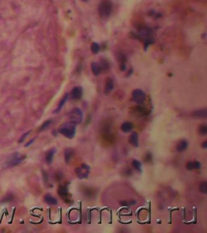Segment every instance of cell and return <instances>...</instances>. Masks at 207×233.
Instances as JSON below:
<instances>
[{"mask_svg": "<svg viewBox=\"0 0 207 233\" xmlns=\"http://www.w3.org/2000/svg\"><path fill=\"white\" fill-rule=\"evenodd\" d=\"M100 137L105 145L112 146L116 141V135L112 129V124L110 122H105L101 127Z\"/></svg>", "mask_w": 207, "mask_h": 233, "instance_id": "1", "label": "cell"}, {"mask_svg": "<svg viewBox=\"0 0 207 233\" xmlns=\"http://www.w3.org/2000/svg\"><path fill=\"white\" fill-rule=\"evenodd\" d=\"M58 132L65 137L72 139L76 134V125L71 121L65 123L58 128Z\"/></svg>", "mask_w": 207, "mask_h": 233, "instance_id": "2", "label": "cell"}, {"mask_svg": "<svg viewBox=\"0 0 207 233\" xmlns=\"http://www.w3.org/2000/svg\"><path fill=\"white\" fill-rule=\"evenodd\" d=\"M113 5L110 0H102L100 3L98 12L100 17L103 19H106L110 17L112 12Z\"/></svg>", "mask_w": 207, "mask_h": 233, "instance_id": "3", "label": "cell"}, {"mask_svg": "<svg viewBox=\"0 0 207 233\" xmlns=\"http://www.w3.org/2000/svg\"><path fill=\"white\" fill-rule=\"evenodd\" d=\"M26 159V156L20 153H15L11 155L5 162L3 167L5 168H11L20 164Z\"/></svg>", "mask_w": 207, "mask_h": 233, "instance_id": "4", "label": "cell"}, {"mask_svg": "<svg viewBox=\"0 0 207 233\" xmlns=\"http://www.w3.org/2000/svg\"><path fill=\"white\" fill-rule=\"evenodd\" d=\"M83 118V113L82 110L77 107L72 109L69 113L70 121L75 125L80 124L82 122Z\"/></svg>", "mask_w": 207, "mask_h": 233, "instance_id": "5", "label": "cell"}, {"mask_svg": "<svg viewBox=\"0 0 207 233\" xmlns=\"http://www.w3.org/2000/svg\"><path fill=\"white\" fill-rule=\"evenodd\" d=\"M75 174L79 179H86L88 177L91 171L90 166L87 164H82L75 169Z\"/></svg>", "mask_w": 207, "mask_h": 233, "instance_id": "6", "label": "cell"}, {"mask_svg": "<svg viewBox=\"0 0 207 233\" xmlns=\"http://www.w3.org/2000/svg\"><path fill=\"white\" fill-rule=\"evenodd\" d=\"M132 100L138 104H143L146 98L145 92L140 89H134L132 92Z\"/></svg>", "mask_w": 207, "mask_h": 233, "instance_id": "7", "label": "cell"}, {"mask_svg": "<svg viewBox=\"0 0 207 233\" xmlns=\"http://www.w3.org/2000/svg\"><path fill=\"white\" fill-rule=\"evenodd\" d=\"M83 95V89L82 87L80 86L74 87L71 91L70 97L73 100H80Z\"/></svg>", "mask_w": 207, "mask_h": 233, "instance_id": "8", "label": "cell"}, {"mask_svg": "<svg viewBox=\"0 0 207 233\" xmlns=\"http://www.w3.org/2000/svg\"><path fill=\"white\" fill-rule=\"evenodd\" d=\"M58 194L63 198V200H65V201L69 202V201L71 200V198L69 197V194L66 186H60L58 188Z\"/></svg>", "mask_w": 207, "mask_h": 233, "instance_id": "9", "label": "cell"}, {"mask_svg": "<svg viewBox=\"0 0 207 233\" xmlns=\"http://www.w3.org/2000/svg\"><path fill=\"white\" fill-rule=\"evenodd\" d=\"M192 116L198 119H206L207 117V110L206 108L196 110L192 113Z\"/></svg>", "mask_w": 207, "mask_h": 233, "instance_id": "10", "label": "cell"}, {"mask_svg": "<svg viewBox=\"0 0 207 233\" xmlns=\"http://www.w3.org/2000/svg\"><path fill=\"white\" fill-rule=\"evenodd\" d=\"M114 87V84L113 80L111 78L109 77L106 80V83L105 85V89H104V93L106 95L110 94L113 90Z\"/></svg>", "mask_w": 207, "mask_h": 233, "instance_id": "11", "label": "cell"}, {"mask_svg": "<svg viewBox=\"0 0 207 233\" xmlns=\"http://www.w3.org/2000/svg\"><path fill=\"white\" fill-rule=\"evenodd\" d=\"M129 143L133 146L134 147H138L139 142V135L137 132H132L128 138Z\"/></svg>", "mask_w": 207, "mask_h": 233, "instance_id": "12", "label": "cell"}, {"mask_svg": "<svg viewBox=\"0 0 207 233\" xmlns=\"http://www.w3.org/2000/svg\"><path fill=\"white\" fill-rule=\"evenodd\" d=\"M188 146V143L186 140H181L179 141V143H177L176 146V150L179 152L182 153L185 151Z\"/></svg>", "mask_w": 207, "mask_h": 233, "instance_id": "13", "label": "cell"}, {"mask_svg": "<svg viewBox=\"0 0 207 233\" xmlns=\"http://www.w3.org/2000/svg\"><path fill=\"white\" fill-rule=\"evenodd\" d=\"M65 160L66 163H69L75 155L74 150L72 148H67L65 151Z\"/></svg>", "mask_w": 207, "mask_h": 233, "instance_id": "14", "label": "cell"}, {"mask_svg": "<svg viewBox=\"0 0 207 233\" xmlns=\"http://www.w3.org/2000/svg\"><path fill=\"white\" fill-rule=\"evenodd\" d=\"M134 128L133 124L129 122H126L122 124L121 130L125 133H128L131 132Z\"/></svg>", "mask_w": 207, "mask_h": 233, "instance_id": "15", "label": "cell"}, {"mask_svg": "<svg viewBox=\"0 0 207 233\" xmlns=\"http://www.w3.org/2000/svg\"><path fill=\"white\" fill-rule=\"evenodd\" d=\"M56 153V149L55 148H52L46 154V162L47 164L50 165L52 163L54 155Z\"/></svg>", "mask_w": 207, "mask_h": 233, "instance_id": "16", "label": "cell"}, {"mask_svg": "<svg viewBox=\"0 0 207 233\" xmlns=\"http://www.w3.org/2000/svg\"><path fill=\"white\" fill-rule=\"evenodd\" d=\"M201 167V164L199 162H189L187 164V169L189 171L193 169H199Z\"/></svg>", "mask_w": 207, "mask_h": 233, "instance_id": "17", "label": "cell"}, {"mask_svg": "<svg viewBox=\"0 0 207 233\" xmlns=\"http://www.w3.org/2000/svg\"><path fill=\"white\" fill-rule=\"evenodd\" d=\"M44 201L47 204H49V205H56L58 203L57 200L49 194H47L45 195Z\"/></svg>", "mask_w": 207, "mask_h": 233, "instance_id": "18", "label": "cell"}, {"mask_svg": "<svg viewBox=\"0 0 207 233\" xmlns=\"http://www.w3.org/2000/svg\"><path fill=\"white\" fill-rule=\"evenodd\" d=\"M98 64H99L100 68L101 69V72L106 71L109 68V64L106 60L102 59L99 61V63H98Z\"/></svg>", "mask_w": 207, "mask_h": 233, "instance_id": "19", "label": "cell"}, {"mask_svg": "<svg viewBox=\"0 0 207 233\" xmlns=\"http://www.w3.org/2000/svg\"><path fill=\"white\" fill-rule=\"evenodd\" d=\"M91 70L93 73V74L96 76H98L100 74L101 69L100 68V66L97 63L93 62L91 64Z\"/></svg>", "mask_w": 207, "mask_h": 233, "instance_id": "20", "label": "cell"}, {"mask_svg": "<svg viewBox=\"0 0 207 233\" xmlns=\"http://www.w3.org/2000/svg\"><path fill=\"white\" fill-rule=\"evenodd\" d=\"M69 97V95L68 94H66V95L63 97V98L61 100L60 103H59L58 106V107L56 108V110H55V112H60V111L61 110V109H62V107H63V106H64L65 104L66 103V101L68 100Z\"/></svg>", "mask_w": 207, "mask_h": 233, "instance_id": "21", "label": "cell"}, {"mask_svg": "<svg viewBox=\"0 0 207 233\" xmlns=\"http://www.w3.org/2000/svg\"><path fill=\"white\" fill-rule=\"evenodd\" d=\"M131 165L137 171L139 172H140L142 169V163L138 161L137 160H133L131 162Z\"/></svg>", "mask_w": 207, "mask_h": 233, "instance_id": "22", "label": "cell"}, {"mask_svg": "<svg viewBox=\"0 0 207 233\" xmlns=\"http://www.w3.org/2000/svg\"><path fill=\"white\" fill-rule=\"evenodd\" d=\"M198 132L202 136H205L207 134V126L206 124H201L198 128Z\"/></svg>", "mask_w": 207, "mask_h": 233, "instance_id": "23", "label": "cell"}, {"mask_svg": "<svg viewBox=\"0 0 207 233\" xmlns=\"http://www.w3.org/2000/svg\"><path fill=\"white\" fill-rule=\"evenodd\" d=\"M96 192L94 190V189H92L91 188H86L84 190V194L85 195H86L87 197H90V198H92L93 197L95 196Z\"/></svg>", "mask_w": 207, "mask_h": 233, "instance_id": "24", "label": "cell"}, {"mask_svg": "<svg viewBox=\"0 0 207 233\" xmlns=\"http://www.w3.org/2000/svg\"><path fill=\"white\" fill-rule=\"evenodd\" d=\"M91 49L92 52L94 54H97L100 51V45L99 44V43H97L96 42H94V43H93L92 44Z\"/></svg>", "mask_w": 207, "mask_h": 233, "instance_id": "25", "label": "cell"}, {"mask_svg": "<svg viewBox=\"0 0 207 233\" xmlns=\"http://www.w3.org/2000/svg\"><path fill=\"white\" fill-rule=\"evenodd\" d=\"M199 191L200 192L203 194H206L207 192V183L206 182L204 181L202 182L199 186Z\"/></svg>", "mask_w": 207, "mask_h": 233, "instance_id": "26", "label": "cell"}, {"mask_svg": "<svg viewBox=\"0 0 207 233\" xmlns=\"http://www.w3.org/2000/svg\"><path fill=\"white\" fill-rule=\"evenodd\" d=\"M143 160L146 163L150 162L153 160V156H152V155L150 153H147L143 156Z\"/></svg>", "mask_w": 207, "mask_h": 233, "instance_id": "27", "label": "cell"}, {"mask_svg": "<svg viewBox=\"0 0 207 233\" xmlns=\"http://www.w3.org/2000/svg\"><path fill=\"white\" fill-rule=\"evenodd\" d=\"M52 123V120H47L46 122H45L43 125L41 126V128H40V131H44L45 130L46 128H48V126H50V125Z\"/></svg>", "mask_w": 207, "mask_h": 233, "instance_id": "28", "label": "cell"}, {"mask_svg": "<svg viewBox=\"0 0 207 233\" xmlns=\"http://www.w3.org/2000/svg\"><path fill=\"white\" fill-rule=\"evenodd\" d=\"M31 132V131H28L27 132H26V133H25L24 134H23L21 137V138L19 139V140H18V142L19 143H21V142H23L24 140V139L28 136V135L29 134H30Z\"/></svg>", "mask_w": 207, "mask_h": 233, "instance_id": "29", "label": "cell"}, {"mask_svg": "<svg viewBox=\"0 0 207 233\" xmlns=\"http://www.w3.org/2000/svg\"><path fill=\"white\" fill-rule=\"evenodd\" d=\"M34 140H35V138H33V139L29 141H28V142L26 144L25 147H29V146H31V145L32 144V143L34 141Z\"/></svg>", "mask_w": 207, "mask_h": 233, "instance_id": "30", "label": "cell"}, {"mask_svg": "<svg viewBox=\"0 0 207 233\" xmlns=\"http://www.w3.org/2000/svg\"><path fill=\"white\" fill-rule=\"evenodd\" d=\"M202 147L203 148V149H206L207 148V141H205V142H203L202 144Z\"/></svg>", "mask_w": 207, "mask_h": 233, "instance_id": "31", "label": "cell"}, {"mask_svg": "<svg viewBox=\"0 0 207 233\" xmlns=\"http://www.w3.org/2000/svg\"><path fill=\"white\" fill-rule=\"evenodd\" d=\"M81 1L83 2H87L89 0H81Z\"/></svg>", "mask_w": 207, "mask_h": 233, "instance_id": "32", "label": "cell"}]
</instances>
